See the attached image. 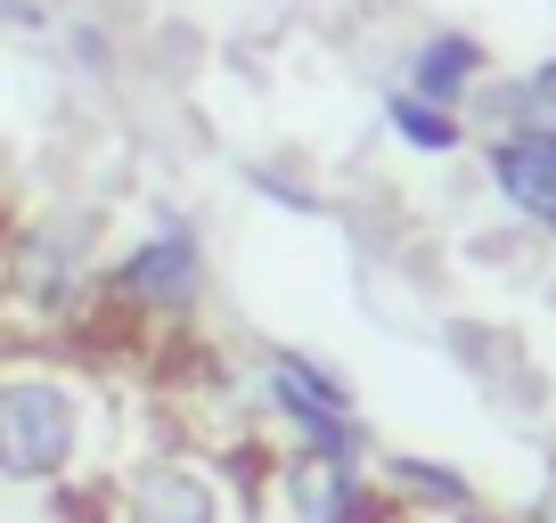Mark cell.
<instances>
[{
    "label": "cell",
    "instance_id": "cell-1",
    "mask_svg": "<svg viewBox=\"0 0 556 523\" xmlns=\"http://www.w3.org/2000/svg\"><path fill=\"white\" fill-rule=\"evenodd\" d=\"M106 442H115V418L83 368H66L41 344L0 352V490L66 499L115 467Z\"/></svg>",
    "mask_w": 556,
    "mask_h": 523
},
{
    "label": "cell",
    "instance_id": "cell-2",
    "mask_svg": "<svg viewBox=\"0 0 556 523\" xmlns=\"http://www.w3.org/2000/svg\"><path fill=\"white\" fill-rule=\"evenodd\" d=\"M99 270H106L99 213L83 205L34 213V221H17L0 238V319H17L25 335L83 328L90 303H99Z\"/></svg>",
    "mask_w": 556,
    "mask_h": 523
},
{
    "label": "cell",
    "instance_id": "cell-3",
    "mask_svg": "<svg viewBox=\"0 0 556 523\" xmlns=\"http://www.w3.org/2000/svg\"><path fill=\"white\" fill-rule=\"evenodd\" d=\"M245 409L270 434H287L295 450H328V458H377L384 450L361 393H352V377L303 344H262L245 360Z\"/></svg>",
    "mask_w": 556,
    "mask_h": 523
},
{
    "label": "cell",
    "instance_id": "cell-4",
    "mask_svg": "<svg viewBox=\"0 0 556 523\" xmlns=\"http://www.w3.org/2000/svg\"><path fill=\"white\" fill-rule=\"evenodd\" d=\"M74 499L90 507V523H238V483L222 474V458L189 450V442L123 450Z\"/></svg>",
    "mask_w": 556,
    "mask_h": 523
},
{
    "label": "cell",
    "instance_id": "cell-5",
    "mask_svg": "<svg viewBox=\"0 0 556 523\" xmlns=\"http://www.w3.org/2000/svg\"><path fill=\"white\" fill-rule=\"evenodd\" d=\"M99 303L123 311V319H139V328H180V319H197V303H205V238H197L189 213L180 205L148 213V221L106 254Z\"/></svg>",
    "mask_w": 556,
    "mask_h": 523
},
{
    "label": "cell",
    "instance_id": "cell-6",
    "mask_svg": "<svg viewBox=\"0 0 556 523\" xmlns=\"http://www.w3.org/2000/svg\"><path fill=\"white\" fill-rule=\"evenodd\" d=\"M262 490H270L278 523H401L368 458H328V450L278 442L262 458Z\"/></svg>",
    "mask_w": 556,
    "mask_h": 523
},
{
    "label": "cell",
    "instance_id": "cell-7",
    "mask_svg": "<svg viewBox=\"0 0 556 523\" xmlns=\"http://www.w3.org/2000/svg\"><path fill=\"white\" fill-rule=\"evenodd\" d=\"M483 140V189L500 196L507 221L548 229L556 221V131L548 123H500V131H475Z\"/></svg>",
    "mask_w": 556,
    "mask_h": 523
},
{
    "label": "cell",
    "instance_id": "cell-8",
    "mask_svg": "<svg viewBox=\"0 0 556 523\" xmlns=\"http://www.w3.org/2000/svg\"><path fill=\"white\" fill-rule=\"evenodd\" d=\"M393 499L401 523H475L483 515V483H475L458 458H434V450H377L368 458Z\"/></svg>",
    "mask_w": 556,
    "mask_h": 523
},
{
    "label": "cell",
    "instance_id": "cell-9",
    "mask_svg": "<svg viewBox=\"0 0 556 523\" xmlns=\"http://www.w3.org/2000/svg\"><path fill=\"white\" fill-rule=\"evenodd\" d=\"M483 82H491V50L467 25H434V34H417L401 50V90H417V99H434V106H467Z\"/></svg>",
    "mask_w": 556,
    "mask_h": 523
},
{
    "label": "cell",
    "instance_id": "cell-10",
    "mask_svg": "<svg viewBox=\"0 0 556 523\" xmlns=\"http://www.w3.org/2000/svg\"><path fill=\"white\" fill-rule=\"evenodd\" d=\"M384 140L409 148V156H458V148L475 140V123L458 115V106H434V99H417V90H384Z\"/></svg>",
    "mask_w": 556,
    "mask_h": 523
},
{
    "label": "cell",
    "instance_id": "cell-11",
    "mask_svg": "<svg viewBox=\"0 0 556 523\" xmlns=\"http://www.w3.org/2000/svg\"><path fill=\"white\" fill-rule=\"evenodd\" d=\"M516 99H523V115H532V123H548V131H556V50L532 58V66H516Z\"/></svg>",
    "mask_w": 556,
    "mask_h": 523
},
{
    "label": "cell",
    "instance_id": "cell-12",
    "mask_svg": "<svg viewBox=\"0 0 556 523\" xmlns=\"http://www.w3.org/2000/svg\"><path fill=\"white\" fill-rule=\"evenodd\" d=\"M516 523H556V458H540V483L523 490V507H516Z\"/></svg>",
    "mask_w": 556,
    "mask_h": 523
},
{
    "label": "cell",
    "instance_id": "cell-13",
    "mask_svg": "<svg viewBox=\"0 0 556 523\" xmlns=\"http://www.w3.org/2000/svg\"><path fill=\"white\" fill-rule=\"evenodd\" d=\"M0 25H41V0H0Z\"/></svg>",
    "mask_w": 556,
    "mask_h": 523
},
{
    "label": "cell",
    "instance_id": "cell-14",
    "mask_svg": "<svg viewBox=\"0 0 556 523\" xmlns=\"http://www.w3.org/2000/svg\"><path fill=\"white\" fill-rule=\"evenodd\" d=\"M548 238H556V221H548Z\"/></svg>",
    "mask_w": 556,
    "mask_h": 523
}]
</instances>
